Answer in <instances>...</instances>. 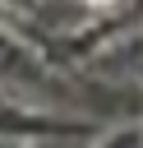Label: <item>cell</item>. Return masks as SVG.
Instances as JSON below:
<instances>
[{"label": "cell", "mask_w": 143, "mask_h": 148, "mask_svg": "<svg viewBox=\"0 0 143 148\" xmlns=\"http://www.w3.org/2000/svg\"><path fill=\"white\" fill-rule=\"evenodd\" d=\"M92 5H111V0H92Z\"/></svg>", "instance_id": "cell-1"}]
</instances>
